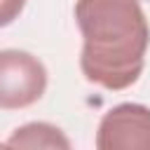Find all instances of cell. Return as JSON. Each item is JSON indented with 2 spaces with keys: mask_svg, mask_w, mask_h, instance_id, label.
Returning <instances> with one entry per match:
<instances>
[{
  "mask_svg": "<svg viewBox=\"0 0 150 150\" xmlns=\"http://www.w3.org/2000/svg\"><path fill=\"white\" fill-rule=\"evenodd\" d=\"M98 150H150V108L141 103L112 105L96 129Z\"/></svg>",
  "mask_w": 150,
  "mask_h": 150,
  "instance_id": "3",
  "label": "cell"
},
{
  "mask_svg": "<svg viewBox=\"0 0 150 150\" xmlns=\"http://www.w3.org/2000/svg\"><path fill=\"white\" fill-rule=\"evenodd\" d=\"M23 7H26V0H0V28L14 23L23 12Z\"/></svg>",
  "mask_w": 150,
  "mask_h": 150,
  "instance_id": "5",
  "label": "cell"
},
{
  "mask_svg": "<svg viewBox=\"0 0 150 150\" xmlns=\"http://www.w3.org/2000/svg\"><path fill=\"white\" fill-rule=\"evenodd\" d=\"M47 89V68L23 49H0V110L30 108Z\"/></svg>",
  "mask_w": 150,
  "mask_h": 150,
  "instance_id": "2",
  "label": "cell"
},
{
  "mask_svg": "<svg viewBox=\"0 0 150 150\" xmlns=\"http://www.w3.org/2000/svg\"><path fill=\"white\" fill-rule=\"evenodd\" d=\"M75 21L82 33V75L108 91L136 84L150 47V26L141 2L77 0Z\"/></svg>",
  "mask_w": 150,
  "mask_h": 150,
  "instance_id": "1",
  "label": "cell"
},
{
  "mask_svg": "<svg viewBox=\"0 0 150 150\" xmlns=\"http://www.w3.org/2000/svg\"><path fill=\"white\" fill-rule=\"evenodd\" d=\"M5 145L9 148H47V150H68L70 148V141L68 136L49 124V122H28V124H21L12 131V136L5 141Z\"/></svg>",
  "mask_w": 150,
  "mask_h": 150,
  "instance_id": "4",
  "label": "cell"
}]
</instances>
